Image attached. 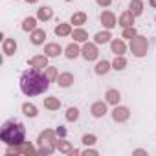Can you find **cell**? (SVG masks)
<instances>
[{
    "label": "cell",
    "instance_id": "6da1fadb",
    "mask_svg": "<svg viewBox=\"0 0 156 156\" xmlns=\"http://www.w3.org/2000/svg\"><path fill=\"white\" fill-rule=\"evenodd\" d=\"M48 87H50V81L41 70L30 68L20 75V90H22L24 96L31 98V96L44 94L48 90Z\"/></svg>",
    "mask_w": 156,
    "mask_h": 156
},
{
    "label": "cell",
    "instance_id": "7a4b0ae2",
    "mask_svg": "<svg viewBox=\"0 0 156 156\" xmlns=\"http://www.w3.org/2000/svg\"><path fill=\"white\" fill-rule=\"evenodd\" d=\"M0 138H2V141L8 143V145H19V143H22L24 138H26V129H24L22 121H19V119H8L2 125Z\"/></svg>",
    "mask_w": 156,
    "mask_h": 156
},
{
    "label": "cell",
    "instance_id": "3957f363",
    "mask_svg": "<svg viewBox=\"0 0 156 156\" xmlns=\"http://www.w3.org/2000/svg\"><path fill=\"white\" fill-rule=\"evenodd\" d=\"M15 50H17L15 41H13V39H8V41L4 42V53H6V55H13V53H15Z\"/></svg>",
    "mask_w": 156,
    "mask_h": 156
},
{
    "label": "cell",
    "instance_id": "277c9868",
    "mask_svg": "<svg viewBox=\"0 0 156 156\" xmlns=\"http://www.w3.org/2000/svg\"><path fill=\"white\" fill-rule=\"evenodd\" d=\"M22 110H24V114L30 116V118H35V116H37V108H35L33 105H30V103H24V105H22Z\"/></svg>",
    "mask_w": 156,
    "mask_h": 156
},
{
    "label": "cell",
    "instance_id": "5b68a950",
    "mask_svg": "<svg viewBox=\"0 0 156 156\" xmlns=\"http://www.w3.org/2000/svg\"><path fill=\"white\" fill-rule=\"evenodd\" d=\"M85 57L88 59V61H92V59H96L98 57V51H96V48L94 46H85Z\"/></svg>",
    "mask_w": 156,
    "mask_h": 156
},
{
    "label": "cell",
    "instance_id": "8992f818",
    "mask_svg": "<svg viewBox=\"0 0 156 156\" xmlns=\"http://www.w3.org/2000/svg\"><path fill=\"white\" fill-rule=\"evenodd\" d=\"M46 53H48V55H57V53H61V46H57V44H50V46L46 48Z\"/></svg>",
    "mask_w": 156,
    "mask_h": 156
},
{
    "label": "cell",
    "instance_id": "52a82bcc",
    "mask_svg": "<svg viewBox=\"0 0 156 156\" xmlns=\"http://www.w3.org/2000/svg\"><path fill=\"white\" fill-rule=\"evenodd\" d=\"M22 28H24L26 31H30V30H35V19H31V17H30V19H26Z\"/></svg>",
    "mask_w": 156,
    "mask_h": 156
},
{
    "label": "cell",
    "instance_id": "ba28073f",
    "mask_svg": "<svg viewBox=\"0 0 156 156\" xmlns=\"http://www.w3.org/2000/svg\"><path fill=\"white\" fill-rule=\"evenodd\" d=\"M114 118L116 119H125L127 118V108H116L114 110Z\"/></svg>",
    "mask_w": 156,
    "mask_h": 156
},
{
    "label": "cell",
    "instance_id": "9c48e42d",
    "mask_svg": "<svg viewBox=\"0 0 156 156\" xmlns=\"http://www.w3.org/2000/svg\"><path fill=\"white\" fill-rule=\"evenodd\" d=\"M44 37H46V35H44V31H35V33H33V39H31V41H33L35 44H41Z\"/></svg>",
    "mask_w": 156,
    "mask_h": 156
},
{
    "label": "cell",
    "instance_id": "30bf717a",
    "mask_svg": "<svg viewBox=\"0 0 156 156\" xmlns=\"http://www.w3.org/2000/svg\"><path fill=\"white\" fill-rule=\"evenodd\" d=\"M107 98H108L110 103H118V101H119V94H118L116 90H110V92L107 94Z\"/></svg>",
    "mask_w": 156,
    "mask_h": 156
},
{
    "label": "cell",
    "instance_id": "8fae6325",
    "mask_svg": "<svg viewBox=\"0 0 156 156\" xmlns=\"http://www.w3.org/2000/svg\"><path fill=\"white\" fill-rule=\"evenodd\" d=\"M77 53H79V50H77V46H68V50H66V55H68L70 59L77 57Z\"/></svg>",
    "mask_w": 156,
    "mask_h": 156
},
{
    "label": "cell",
    "instance_id": "7c38bea8",
    "mask_svg": "<svg viewBox=\"0 0 156 156\" xmlns=\"http://www.w3.org/2000/svg\"><path fill=\"white\" fill-rule=\"evenodd\" d=\"M50 17H51L50 8H42V9H39V19H50Z\"/></svg>",
    "mask_w": 156,
    "mask_h": 156
},
{
    "label": "cell",
    "instance_id": "4fadbf2b",
    "mask_svg": "<svg viewBox=\"0 0 156 156\" xmlns=\"http://www.w3.org/2000/svg\"><path fill=\"white\" fill-rule=\"evenodd\" d=\"M96 72H98V73H105V72H108V62H107V61L99 62L98 68H96Z\"/></svg>",
    "mask_w": 156,
    "mask_h": 156
},
{
    "label": "cell",
    "instance_id": "5bb4252c",
    "mask_svg": "<svg viewBox=\"0 0 156 156\" xmlns=\"http://www.w3.org/2000/svg\"><path fill=\"white\" fill-rule=\"evenodd\" d=\"M103 114H105V105H101V103L94 105V116H103Z\"/></svg>",
    "mask_w": 156,
    "mask_h": 156
},
{
    "label": "cell",
    "instance_id": "9a60e30c",
    "mask_svg": "<svg viewBox=\"0 0 156 156\" xmlns=\"http://www.w3.org/2000/svg\"><path fill=\"white\" fill-rule=\"evenodd\" d=\"M70 81H72L70 75H61V77H59V85H61V87H68Z\"/></svg>",
    "mask_w": 156,
    "mask_h": 156
},
{
    "label": "cell",
    "instance_id": "2e32d148",
    "mask_svg": "<svg viewBox=\"0 0 156 156\" xmlns=\"http://www.w3.org/2000/svg\"><path fill=\"white\" fill-rule=\"evenodd\" d=\"M130 9L134 11V15H140L141 13V2H138V0H136V2H132L130 4Z\"/></svg>",
    "mask_w": 156,
    "mask_h": 156
},
{
    "label": "cell",
    "instance_id": "e0dca14e",
    "mask_svg": "<svg viewBox=\"0 0 156 156\" xmlns=\"http://www.w3.org/2000/svg\"><path fill=\"white\" fill-rule=\"evenodd\" d=\"M77 116H79V110L77 108H68V114H66L68 119H77Z\"/></svg>",
    "mask_w": 156,
    "mask_h": 156
},
{
    "label": "cell",
    "instance_id": "ac0fdd59",
    "mask_svg": "<svg viewBox=\"0 0 156 156\" xmlns=\"http://www.w3.org/2000/svg\"><path fill=\"white\" fill-rule=\"evenodd\" d=\"M68 31H70V28H68V26H64V24L55 28V33H57V35H66Z\"/></svg>",
    "mask_w": 156,
    "mask_h": 156
},
{
    "label": "cell",
    "instance_id": "d6986e66",
    "mask_svg": "<svg viewBox=\"0 0 156 156\" xmlns=\"http://www.w3.org/2000/svg\"><path fill=\"white\" fill-rule=\"evenodd\" d=\"M108 39H110L108 33H98V35H96V42H107Z\"/></svg>",
    "mask_w": 156,
    "mask_h": 156
},
{
    "label": "cell",
    "instance_id": "ffe728a7",
    "mask_svg": "<svg viewBox=\"0 0 156 156\" xmlns=\"http://www.w3.org/2000/svg\"><path fill=\"white\" fill-rule=\"evenodd\" d=\"M73 37H75L77 41H85V39H87V35H85L83 31H75V33H73Z\"/></svg>",
    "mask_w": 156,
    "mask_h": 156
},
{
    "label": "cell",
    "instance_id": "44dd1931",
    "mask_svg": "<svg viewBox=\"0 0 156 156\" xmlns=\"http://www.w3.org/2000/svg\"><path fill=\"white\" fill-rule=\"evenodd\" d=\"M112 48H114V51H119V53L123 51V44H121V42H114Z\"/></svg>",
    "mask_w": 156,
    "mask_h": 156
},
{
    "label": "cell",
    "instance_id": "7402d4cb",
    "mask_svg": "<svg viewBox=\"0 0 156 156\" xmlns=\"http://www.w3.org/2000/svg\"><path fill=\"white\" fill-rule=\"evenodd\" d=\"M31 64H35V66L42 64V66H46V59H33V61H31Z\"/></svg>",
    "mask_w": 156,
    "mask_h": 156
},
{
    "label": "cell",
    "instance_id": "603a6c76",
    "mask_svg": "<svg viewBox=\"0 0 156 156\" xmlns=\"http://www.w3.org/2000/svg\"><path fill=\"white\" fill-rule=\"evenodd\" d=\"M83 141H85L87 145H92V143L96 141V138H94V136H85V138H83Z\"/></svg>",
    "mask_w": 156,
    "mask_h": 156
},
{
    "label": "cell",
    "instance_id": "cb8c5ba5",
    "mask_svg": "<svg viewBox=\"0 0 156 156\" xmlns=\"http://www.w3.org/2000/svg\"><path fill=\"white\" fill-rule=\"evenodd\" d=\"M114 66L119 70L121 66H125V61H123V59H116V61H114Z\"/></svg>",
    "mask_w": 156,
    "mask_h": 156
},
{
    "label": "cell",
    "instance_id": "d4e9b609",
    "mask_svg": "<svg viewBox=\"0 0 156 156\" xmlns=\"http://www.w3.org/2000/svg\"><path fill=\"white\" fill-rule=\"evenodd\" d=\"M85 20V15H75L73 17V22H83Z\"/></svg>",
    "mask_w": 156,
    "mask_h": 156
},
{
    "label": "cell",
    "instance_id": "484cf974",
    "mask_svg": "<svg viewBox=\"0 0 156 156\" xmlns=\"http://www.w3.org/2000/svg\"><path fill=\"white\" fill-rule=\"evenodd\" d=\"M46 105H48V107H50V108H53V107H57V103H55V101H51V99H50V101H48V103H46Z\"/></svg>",
    "mask_w": 156,
    "mask_h": 156
},
{
    "label": "cell",
    "instance_id": "4316f807",
    "mask_svg": "<svg viewBox=\"0 0 156 156\" xmlns=\"http://www.w3.org/2000/svg\"><path fill=\"white\" fill-rule=\"evenodd\" d=\"M98 2H99V4H108L110 0H98Z\"/></svg>",
    "mask_w": 156,
    "mask_h": 156
},
{
    "label": "cell",
    "instance_id": "83f0119b",
    "mask_svg": "<svg viewBox=\"0 0 156 156\" xmlns=\"http://www.w3.org/2000/svg\"><path fill=\"white\" fill-rule=\"evenodd\" d=\"M151 4H152V6H156V0H151Z\"/></svg>",
    "mask_w": 156,
    "mask_h": 156
}]
</instances>
